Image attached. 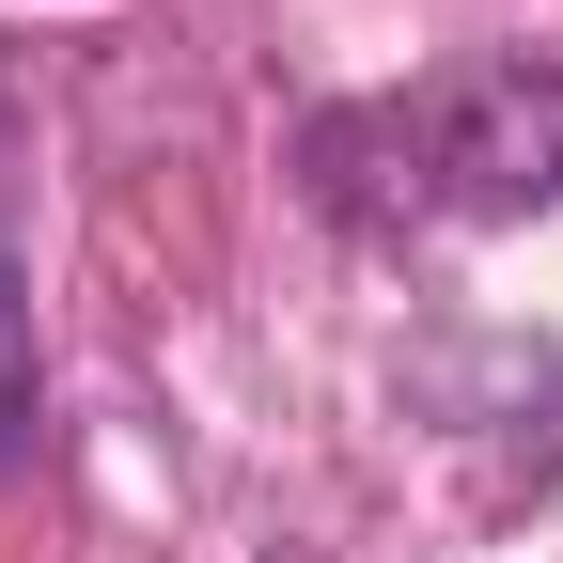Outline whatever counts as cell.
<instances>
[{
    "mask_svg": "<svg viewBox=\"0 0 563 563\" xmlns=\"http://www.w3.org/2000/svg\"><path fill=\"white\" fill-rule=\"evenodd\" d=\"M407 157H422V203L470 220V235L548 220L563 203V63H532V47L454 63V79L407 110Z\"/></svg>",
    "mask_w": 563,
    "mask_h": 563,
    "instance_id": "1",
    "label": "cell"
},
{
    "mask_svg": "<svg viewBox=\"0 0 563 563\" xmlns=\"http://www.w3.org/2000/svg\"><path fill=\"white\" fill-rule=\"evenodd\" d=\"M548 422H563V407H548ZM548 485H563V439H548Z\"/></svg>",
    "mask_w": 563,
    "mask_h": 563,
    "instance_id": "2",
    "label": "cell"
}]
</instances>
